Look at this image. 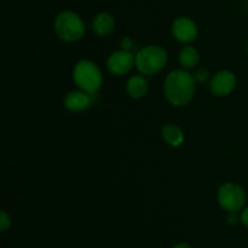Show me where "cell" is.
Wrapping results in <instances>:
<instances>
[{"label": "cell", "instance_id": "obj_3", "mask_svg": "<svg viewBox=\"0 0 248 248\" xmlns=\"http://www.w3.org/2000/svg\"><path fill=\"white\" fill-rule=\"evenodd\" d=\"M55 33L65 43H75L85 34V23L73 11H63L55 19Z\"/></svg>", "mask_w": 248, "mask_h": 248}, {"label": "cell", "instance_id": "obj_9", "mask_svg": "<svg viewBox=\"0 0 248 248\" xmlns=\"http://www.w3.org/2000/svg\"><path fill=\"white\" fill-rule=\"evenodd\" d=\"M92 101H93V96L82 90L72 91L64 97V107L73 113H81L91 107Z\"/></svg>", "mask_w": 248, "mask_h": 248}, {"label": "cell", "instance_id": "obj_5", "mask_svg": "<svg viewBox=\"0 0 248 248\" xmlns=\"http://www.w3.org/2000/svg\"><path fill=\"white\" fill-rule=\"evenodd\" d=\"M218 202L223 210L228 212H237L245 206L246 193L239 184L225 183L218 190Z\"/></svg>", "mask_w": 248, "mask_h": 248}, {"label": "cell", "instance_id": "obj_6", "mask_svg": "<svg viewBox=\"0 0 248 248\" xmlns=\"http://www.w3.org/2000/svg\"><path fill=\"white\" fill-rule=\"evenodd\" d=\"M107 65L111 74L119 75V77L126 75L135 65V56L130 51L121 48L120 51H115L109 56Z\"/></svg>", "mask_w": 248, "mask_h": 248}, {"label": "cell", "instance_id": "obj_14", "mask_svg": "<svg viewBox=\"0 0 248 248\" xmlns=\"http://www.w3.org/2000/svg\"><path fill=\"white\" fill-rule=\"evenodd\" d=\"M10 227H11V219H10V216L7 215L5 211H1V212H0V230L4 232H6Z\"/></svg>", "mask_w": 248, "mask_h": 248}, {"label": "cell", "instance_id": "obj_2", "mask_svg": "<svg viewBox=\"0 0 248 248\" xmlns=\"http://www.w3.org/2000/svg\"><path fill=\"white\" fill-rule=\"evenodd\" d=\"M73 79L80 90L92 96L97 93L103 82L101 69L93 62L87 60H82L75 64L73 70Z\"/></svg>", "mask_w": 248, "mask_h": 248}, {"label": "cell", "instance_id": "obj_15", "mask_svg": "<svg viewBox=\"0 0 248 248\" xmlns=\"http://www.w3.org/2000/svg\"><path fill=\"white\" fill-rule=\"evenodd\" d=\"M193 77L196 82H205L210 78V73H208V70L203 69V68H199V69L195 70Z\"/></svg>", "mask_w": 248, "mask_h": 248}, {"label": "cell", "instance_id": "obj_11", "mask_svg": "<svg viewBox=\"0 0 248 248\" xmlns=\"http://www.w3.org/2000/svg\"><path fill=\"white\" fill-rule=\"evenodd\" d=\"M126 91H127L128 96L132 97V98H142L148 92V81L143 75H132L127 80Z\"/></svg>", "mask_w": 248, "mask_h": 248}, {"label": "cell", "instance_id": "obj_18", "mask_svg": "<svg viewBox=\"0 0 248 248\" xmlns=\"http://www.w3.org/2000/svg\"><path fill=\"white\" fill-rule=\"evenodd\" d=\"M237 212H229V216H228V223H229L230 225H234L236 224L237 222Z\"/></svg>", "mask_w": 248, "mask_h": 248}, {"label": "cell", "instance_id": "obj_20", "mask_svg": "<svg viewBox=\"0 0 248 248\" xmlns=\"http://www.w3.org/2000/svg\"><path fill=\"white\" fill-rule=\"evenodd\" d=\"M247 52H248V43H247Z\"/></svg>", "mask_w": 248, "mask_h": 248}, {"label": "cell", "instance_id": "obj_1", "mask_svg": "<svg viewBox=\"0 0 248 248\" xmlns=\"http://www.w3.org/2000/svg\"><path fill=\"white\" fill-rule=\"evenodd\" d=\"M195 82L193 75L186 70H173L165 79V97L172 106H186L195 94Z\"/></svg>", "mask_w": 248, "mask_h": 248}, {"label": "cell", "instance_id": "obj_17", "mask_svg": "<svg viewBox=\"0 0 248 248\" xmlns=\"http://www.w3.org/2000/svg\"><path fill=\"white\" fill-rule=\"evenodd\" d=\"M240 219H241L242 224L245 225V227L248 229V207H245L244 210H242V213H241V217H240Z\"/></svg>", "mask_w": 248, "mask_h": 248}, {"label": "cell", "instance_id": "obj_4", "mask_svg": "<svg viewBox=\"0 0 248 248\" xmlns=\"http://www.w3.org/2000/svg\"><path fill=\"white\" fill-rule=\"evenodd\" d=\"M167 63V52L160 46L150 45L142 48L135 57V65L143 75H154L164 69Z\"/></svg>", "mask_w": 248, "mask_h": 248}, {"label": "cell", "instance_id": "obj_12", "mask_svg": "<svg viewBox=\"0 0 248 248\" xmlns=\"http://www.w3.org/2000/svg\"><path fill=\"white\" fill-rule=\"evenodd\" d=\"M178 60L184 69L190 70L198 67L199 62H200V55H199L198 50L193 47V46H184L179 51Z\"/></svg>", "mask_w": 248, "mask_h": 248}, {"label": "cell", "instance_id": "obj_16", "mask_svg": "<svg viewBox=\"0 0 248 248\" xmlns=\"http://www.w3.org/2000/svg\"><path fill=\"white\" fill-rule=\"evenodd\" d=\"M120 45H121V48H123V50L130 51L133 46V40L131 38H128V36H124V38L121 39Z\"/></svg>", "mask_w": 248, "mask_h": 248}, {"label": "cell", "instance_id": "obj_7", "mask_svg": "<svg viewBox=\"0 0 248 248\" xmlns=\"http://www.w3.org/2000/svg\"><path fill=\"white\" fill-rule=\"evenodd\" d=\"M172 35L179 43H191L198 36V26L189 17L181 16L174 19L172 23Z\"/></svg>", "mask_w": 248, "mask_h": 248}, {"label": "cell", "instance_id": "obj_19", "mask_svg": "<svg viewBox=\"0 0 248 248\" xmlns=\"http://www.w3.org/2000/svg\"><path fill=\"white\" fill-rule=\"evenodd\" d=\"M173 248H193V247L188 244H178V245H176Z\"/></svg>", "mask_w": 248, "mask_h": 248}, {"label": "cell", "instance_id": "obj_13", "mask_svg": "<svg viewBox=\"0 0 248 248\" xmlns=\"http://www.w3.org/2000/svg\"><path fill=\"white\" fill-rule=\"evenodd\" d=\"M162 137L166 140L167 144L174 148L179 147L184 142L183 131L177 125H173V124H167L166 126H164V128H162Z\"/></svg>", "mask_w": 248, "mask_h": 248}, {"label": "cell", "instance_id": "obj_10", "mask_svg": "<svg viewBox=\"0 0 248 248\" xmlns=\"http://www.w3.org/2000/svg\"><path fill=\"white\" fill-rule=\"evenodd\" d=\"M115 27V21L114 17L108 12H101L94 17L93 22H92V28L93 31L99 36H106L110 34L114 31Z\"/></svg>", "mask_w": 248, "mask_h": 248}, {"label": "cell", "instance_id": "obj_8", "mask_svg": "<svg viewBox=\"0 0 248 248\" xmlns=\"http://www.w3.org/2000/svg\"><path fill=\"white\" fill-rule=\"evenodd\" d=\"M236 87V77L234 73L229 70H220L213 75L211 80L210 89L213 94L219 97L228 96L232 93Z\"/></svg>", "mask_w": 248, "mask_h": 248}]
</instances>
